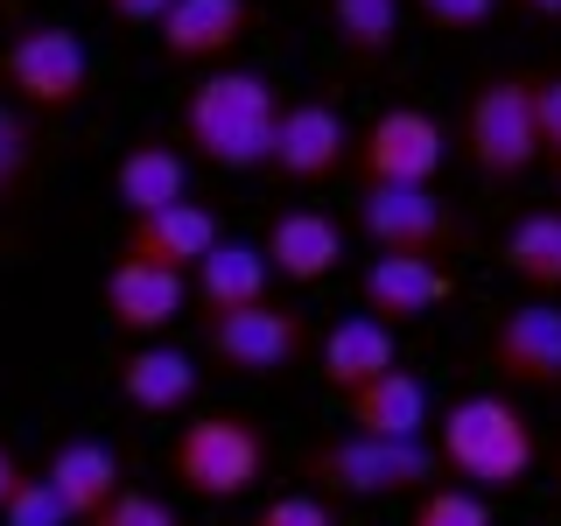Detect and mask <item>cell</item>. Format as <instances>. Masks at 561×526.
Wrapping results in <instances>:
<instances>
[{
  "mask_svg": "<svg viewBox=\"0 0 561 526\" xmlns=\"http://www.w3.org/2000/svg\"><path fill=\"white\" fill-rule=\"evenodd\" d=\"M260 28L253 0H175V8L154 22V43H162V64L183 70H225V57Z\"/></svg>",
  "mask_w": 561,
  "mask_h": 526,
  "instance_id": "cell-11",
  "label": "cell"
},
{
  "mask_svg": "<svg viewBox=\"0 0 561 526\" xmlns=\"http://www.w3.org/2000/svg\"><path fill=\"white\" fill-rule=\"evenodd\" d=\"M22 478H28V470H22V456H14L8 443H0V505H8L14 491H22Z\"/></svg>",
  "mask_w": 561,
  "mask_h": 526,
  "instance_id": "cell-33",
  "label": "cell"
},
{
  "mask_svg": "<svg viewBox=\"0 0 561 526\" xmlns=\"http://www.w3.org/2000/svg\"><path fill=\"white\" fill-rule=\"evenodd\" d=\"M408 526H491V499L484 491H463V484H428L414 499Z\"/></svg>",
  "mask_w": 561,
  "mask_h": 526,
  "instance_id": "cell-26",
  "label": "cell"
},
{
  "mask_svg": "<svg viewBox=\"0 0 561 526\" xmlns=\"http://www.w3.org/2000/svg\"><path fill=\"white\" fill-rule=\"evenodd\" d=\"M400 365V344H393V323H379V316H344V323L323 330V344H316V373H323L330 393H358V386H373L379 373H393Z\"/></svg>",
  "mask_w": 561,
  "mask_h": 526,
  "instance_id": "cell-19",
  "label": "cell"
},
{
  "mask_svg": "<svg viewBox=\"0 0 561 526\" xmlns=\"http://www.w3.org/2000/svg\"><path fill=\"white\" fill-rule=\"evenodd\" d=\"M534 127L540 162H561V70H534Z\"/></svg>",
  "mask_w": 561,
  "mask_h": 526,
  "instance_id": "cell-29",
  "label": "cell"
},
{
  "mask_svg": "<svg viewBox=\"0 0 561 526\" xmlns=\"http://www.w3.org/2000/svg\"><path fill=\"white\" fill-rule=\"evenodd\" d=\"M449 162V134L421 105H386L358 127V190H435V175Z\"/></svg>",
  "mask_w": 561,
  "mask_h": 526,
  "instance_id": "cell-8",
  "label": "cell"
},
{
  "mask_svg": "<svg viewBox=\"0 0 561 526\" xmlns=\"http://www.w3.org/2000/svg\"><path fill=\"white\" fill-rule=\"evenodd\" d=\"M274 119H280V92L260 70H204L183 99L175 119V148H190L210 169H267L274 162Z\"/></svg>",
  "mask_w": 561,
  "mask_h": 526,
  "instance_id": "cell-1",
  "label": "cell"
},
{
  "mask_svg": "<svg viewBox=\"0 0 561 526\" xmlns=\"http://www.w3.org/2000/svg\"><path fill=\"white\" fill-rule=\"evenodd\" d=\"M92 92V49L64 22H28L0 43V99L22 113H78Z\"/></svg>",
  "mask_w": 561,
  "mask_h": 526,
  "instance_id": "cell-5",
  "label": "cell"
},
{
  "mask_svg": "<svg viewBox=\"0 0 561 526\" xmlns=\"http://www.w3.org/2000/svg\"><path fill=\"white\" fill-rule=\"evenodd\" d=\"M344 421L351 435H373V443H428V386L408 365H393L373 386L344 393Z\"/></svg>",
  "mask_w": 561,
  "mask_h": 526,
  "instance_id": "cell-18",
  "label": "cell"
},
{
  "mask_svg": "<svg viewBox=\"0 0 561 526\" xmlns=\"http://www.w3.org/2000/svg\"><path fill=\"white\" fill-rule=\"evenodd\" d=\"M302 478L316 499H421L443 478L435 443H373V435H316L302 449Z\"/></svg>",
  "mask_w": 561,
  "mask_h": 526,
  "instance_id": "cell-3",
  "label": "cell"
},
{
  "mask_svg": "<svg viewBox=\"0 0 561 526\" xmlns=\"http://www.w3.org/2000/svg\"><path fill=\"white\" fill-rule=\"evenodd\" d=\"M0 8H8V0H0Z\"/></svg>",
  "mask_w": 561,
  "mask_h": 526,
  "instance_id": "cell-36",
  "label": "cell"
},
{
  "mask_svg": "<svg viewBox=\"0 0 561 526\" xmlns=\"http://www.w3.org/2000/svg\"><path fill=\"white\" fill-rule=\"evenodd\" d=\"M358 232L379 253H421V260H449L456 245H470L463 210L435 190H358Z\"/></svg>",
  "mask_w": 561,
  "mask_h": 526,
  "instance_id": "cell-9",
  "label": "cell"
},
{
  "mask_svg": "<svg viewBox=\"0 0 561 526\" xmlns=\"http://www.w3.org/2000/svg\"><path fill=\"white\" fill-rule=\"evenodd\" d=\"M435 456H443V470L463 491L499 499V491L526 484V470H534V456H540V435H534V421H526L519 400L463 393V400H449L443 421H435Z\"/></svg>",
  "mask_w": 561,
  "mask_h": 526,
  "instance_id": "cell-2",
  "label": "cell"
},
{
  "mask_svg": "<svg viewBox=\"0 0 561 526\" xmlns=\"http://www.w3.org/2000/svg\"><path fill=\"white\" fill-rule=\"evenodd\" d=\"M35 162H43V134L22 105L0 99V210H14L35 183Z\"/></svg>",
  "mask_w": 561,
  "mask_h": 526,
  "instance_id": "cell-25",
  "label": "cell"
},
{
  "mask_svg": "<svg viewBox=\"0 0 561 526\" xmlns=\"http://www.w3.org/2000/svg\"><path fill=\"white\" fill-rule=\"evenodd\" d=\"M99 309H105V323L127 330V338H162L175 316L190 309V274H169V267H154V260L113 253V267L99 281Z\"/></svg>",
  "mask_w": 561,
  "mask_h": 526,
  "instance_id": "cell-12",
  "label": "cell"
},
{
  "mask_svg": "<svg viewBox=\"0 0 561 526\" xmlns=\"http://www.w3.org/2000/svg\"><path fill=\"white\" fill-rule=\"evenodd\" d=\"M463 155L484 183H519L540 162L534 127V70H491L463 105Z\"/></svg>",
  "mask_w": 561,
  "mask_h": 526,
  "instance_id": "cell-6",
  "label": "cell"
},
{
  "mask_svg": "<svg viewBox=\"0 0 561 526\" xmlns=\"http://www.w3.org/2000/svg\"><path fill=\"white\" fill-rule=\"evenodd\" d=\"M505 267L534 295H561V210H526L505 232Z\"/></svg>",
  "mask_w": 561,
  "mask_h": 526,
  "instance_id": "cell-24",
  "label": "cell"
},
{
  "mask_svg": "<svg viewBox=\"0 0 561 526\" xmlns=\"http://www.w3.org/2000/svg\"><path fill=\"white\" fill-rule=\"evenodd\" d=\"M316 344V323L302 302H253V309H232V316H204V358L232 379H280L309 358Z\"/></svg>",
  "mask_w": 561,
  "mask_h": 526,
  "instance_id": "cell-7",
  "label": "cell"
},
{
  "mask_svg": "<svg viewBox=\"0 0 561 526\" xmlns=\"http://www.w3.org/2000/svg\"><path fill=\"white\" fill-rule=\"evenodd\" d=\"M0 526H78V519H70V513H64V499L43 484V470H28L22 491L0 505Z\"/></svg>",
  "mask_w": 561,
  "mask_h": 526,
  "instance_id": "cell-27",
  "label": "cell"
},
{
  "mask_svg": "<svg viewBox=\"0 0 561 526\" xmlns=\"http://www.w3.org/2000/svg\"><path fill=\"white\" fill-rule=\"evenodd\" d=\"M526 14H548V22H561V0H519Z\"/></svg>",
  "mask_w": 561,
  "mask_h": 526,
  "instance_id": "cell-34",
  "label": "cell"
},
{
  "mask_svg": "<svg viewBox=\"0 0 561 526\" xmlns=\"http://www.w3.org/2000/svg\"><path fill=\"white\" fill-rule=\"evenodd\" d=\"M484 365L505 386H561V302H519L491 323Z\"/></svg>",
  "mask_w": 561,
  "mask_h": 526,
  "instance_id": "cell-13",
  "label": "cell"
},
{
  "mask_svg": "<svg viewBox=\"0 0 561 526\" xmlns=\"http://www.w3.org/2000/svg\"><path fill=\"white\" fill-rule=\"evenodd\" d=\"M260 253H267V267L288 281V288H316V281H330L337 260H344V225L316 204H288V210L267 218Z\"/></svg>",
  "mask_w": 561,
  "mask_h": 526,
  "instance_id": "cell-15",
  "label": "cell"
},
{
  "mask_svg": "<svg viewBox=\"0 0 561 526\" xmlns=\"http://www.w3.org/2000/svg\"><path fill=\"white\" fill-rule=\"evenodd\" d=\"M548 169H554V190H561V162H548Z\"/></svg>",
  "mask_w": 561,
  "mask_h": 526,
  "instance_id": "cell-35",
  "label": "cell"
},
{
  "mask_svg": "<svg viewBox=\"0 0 561 526\" xmlns=\"http://www.w3.org/2000/svg\"><path fill=\"white\" fill-rule=\"evenodd\" d=\"M197 358L175 344H134L127 358H119V393H127V408L140 414H175L197 400Z\"/></svg>",
  "mask_w": 561,
  "mask_h": 526,
  "instance_id": "cell-22",
  "label": "cell"
},
{
  "mask_svg": "<svg viewBox=\"0 0 561 526\" xmlns=\"http://www.w3.org/2000/svg\"><path fill=\"white\" fill-rule=\"evenodd\" d=\"M183 197H190V162H183L175 140L148 134L113 162V204L127 210V218H154V210H169Z\"/></svg>",
  "mask_w": 561,
  "mask_h": 526,
  "instance_id": "cell-20",
  "label": "cell"
},
{
  "mask_svg": "<svg viewBox=\"0 0 561 526\" xmlns=\"http://www.w3.org/2000/svg\"><path fill=\"white\" fill-rule=\"evenodd\" d=\"M351 155H358V127H351L330 99L280 105V119H274V162H267L280 183L316 190V183H330V175H344Z\"/></svg>",
  "mask_w": 561,
  "mask_h": 526,
  "instance_id": "cell-10",
  "label": "cell"
},
{
  "mask_svg": "<svg viewBox=\"0 0 561 526\" xmlns=\"http://www.w3.org/2000/svg\"><path fill=\"white\" fill-rule=\"evenodd\" d=\"M421 22L428 28H449V35H470V28H491V14H499V0H414Z\"/></svg>",
  "mask_w": 561,
  "mask_h": 526,
  "instance_id": "cell-31",
  "label": "cell"
},
{
  "mask_svg": "<svg viewBox=\"0 0 561 526\" xmlns=\"http://www.w3.org/2000/svg\"><path fill=\"white\" fill-rule=\"evenodd\" d=\"M274 464V443L253 414L239 408H218V414H197L175 428L169 443V478L190 491V499H210V505H232L245 499Z\"/></svg>",
  "mask_w": 561,
  "mask_h": 526,
  "instance_id": "cell-4",
  "label": "cell"
},
{
  "mask_svg": "<svg viewBox=\"0 0 561 526\" xmlns=\"http://www.w3.org/2000/svg\"><path fill=\"white\" fill-rule=\"evenodd\" d=\"M253 526H337V513H330V499H316V491H280V499L260 505Z\"/></svg>",
  "mask_w": 561,
  "mask_h": 526,
  "instance_id": "cell-30",
  "label": "cell"
},
{
  "mask_svg": "<svg viewBox=\"0 0 561 526\" xmlns=\"http://www.w3.org/2000/svg\"><path fill=\"white\" fill-rule=\"evenodd\" d=\"M323 14H330L337 49L358 70H373V64L393 57V43H400V0H323Z\"/></svg>",
  "mask_w": 561,
  "mask_h": 526,
  "instance_id": "cell-23",
  "label": "cell"
},
{
  "mask_svg": "<svg viewBox=\"0 0 561 526\" xmlns=\"http://www.w3.org/2000/svg\"><path fill=\"white\" fill-rule=\"evenodd\" d=\"M99 8L113 14V22H127V28H154V22L175 8V0H99Z\"/></svg>",
  "mask_w": 561,
  "mask_h": 526,
  "instance_id": "cell-32",
  "label": "cell"
},
{
  "mask_svg": "<svg viewBox=\"0 0 561 526\" xmlns=\"http://www.w3.org/2000/svg\"><path fill=\"white\" fill-rule=\"evenodd\" d=\"M267 288H274V267H267V253L245 245V239H218V253L190 274V302L204 316L253 309V302H267Z\"/></svg>",
  "mask_w": 561,
  "mask_h": 526,
  "instance_id": "cell-21",
  "label": "cell"
},
{
  "mask_svg": "<svg viewBox=\"0 0 561 526\" xmlns=\"http://www.w3.org/2000/svg\"><path fill=\"white\" fill-rule=\"evenodd\" d=\"M43 484L57 491L64 513L84 526V519H99L105 505L127 491V464H119V449H113V443H99V435H70V443L49 449Z\"/></svg>",
  "mask_w": 561,
  "mask_h": 526,
  "instance_id": "cell-17",
  "label": "cell"
},
{
  "mask_svg": "<svg viewBox=\"0 0 561 526\" xmlns=\"http://www.w3.org/2000/svg\"><path fill=\"white\" fill-rule=\"evenodd\" d=\"M456 295V267L443 260H421V253H379L373 267L358 274V302L365 316H379V323H421V316H435Z\"/></svg>",
  "mask_w": 561,
  "mask_h": 526,
  "instance_id": "cell-14",
  "label": "cell"
},
{
  "mask_svg": "<svg viewBox=\"0 0 561 526\" xmlns=\"http://www.w3.org/2000/svg\"><path fill=\"white\" fill-rule=\"evenodd\" d=\"M84 526H183V513H175L169 499H154V491H140V484H127L113 505H105L99 519H84Z\"/></svg>",
  "mask_w": 561,
  "mask_h": 526,
  "instance_id": "cell-28",
  "label": "cell"
},
{
  "mask_svg": "<svg viewBox=\"0 0 561 526\" xmlns=\"http://www.w3.org/2000/svg\"><path fill=\"white\" fill-rule=\"evenodd\" d=\"M218 210L210 204H169L154 210V218H127V239H119V253L127 260H154V267L169 274H197L210 253H218Z\"/></svg>",
  "mask_w": 561,
  "mask_h": 526,
  "instance_id": "cell-16",
  "label": "cell"
}]
</instances>
